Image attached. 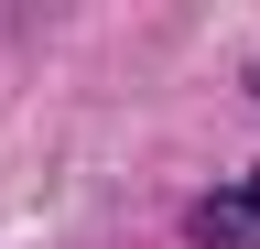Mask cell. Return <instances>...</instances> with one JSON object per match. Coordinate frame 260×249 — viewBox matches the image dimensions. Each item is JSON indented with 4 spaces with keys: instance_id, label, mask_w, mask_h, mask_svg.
I'll use <instances>...</instances> for the list:
<instances>
[{
    "instance_id": "1",
    "label": "cell",
    "mask_w": 260,
    "mask_h": 249,
    "mask_svg": "<svg viewBox=\"0 0 260 249\" xmlns=\"http://www.w3.org/2000/svg\"><path fill=\"white\" fill-rule=\"evenodd\" d=\"M184 228H195V249H260V173L228 184V195H206Z\"/></svg>"
}]
</instances>
